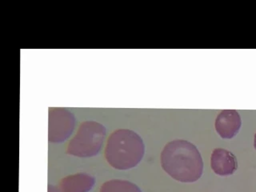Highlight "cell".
<instances>
[{"mask_svg": "<svg viewBox=\"0 0 256 192\" xmlns=\"http://www.w3.org/2000/svg\"><path fill=\"white\" fill-rule=\"evenodd\" d=\"M162 169L174 180L193 182L200 180L204 172V162L194 144L186 140L168 142L161 154Z\"/></svg>", "mask_w": 256, "mask_h": 192, "instance_id": "6da1fadb", "label": "cell"}, {"mask_svg": "<svg viewBox=\"0 0 256 192\" xmlns=\"http://www.w3.org/2000/svg\"><path fill=\"white\" fill-rule=\"evenodd\" d=\"M106 136V128L94 121L82 122L74 138L68 144L66 153L81 158L98 154Z\"/></svg>", "mask_w": 256, "mask_h": 192, "instance_id": "3957f363", "label": "cell"}, {"mask_svg": "<svg viewBox=\"0 0 256 192\" xmlns=\"http://www.w3.org/2000/svg\"><path fill=\"white\" fill-rule=\"evenodd\" d=\"M96 180L88 174L80 173L66 176L61 180L60 190L62 192H88L93 188Z\"/></svg>", "mask_w": 256, "mask_h": 192, "instance_id": "52a82bcc", "label": "cell"}, {"mask_svg": "<svg viewBox=\"0 0 256 192\" xmlns=\"http://www.w3.org/2000/svg\"><path fill=\"white\" fill-rule=\"evenodd\" d=\"M210 165L214 173L221 176H230L238 168L236 156L232 152L222 148H217L213 150Z\"/></svg>", "mask_w": 256, "mask_h": 192, "instance_id": "8992f818", "label": "cell"}, {"mask_svg": "<svg viewBox=\"0 0 256 192\" xmlns=\"http://www.w3.org/2000/svg\"><path fill=\"white\" fill-rule=\"evenodd\" d=\"M100 192H142L138 186L126 180H113L104 182Z\"/></svg>", "mask_w": 256, "mask_h": 192, "instance_id": "ba28073f", "label": "cell"}, {"mask_svg": "<svg viewBox=\"0 0 256 192\" xmlns=\"http://www.w3.org/2000/svg\"><path fill=\"white\" fill-rule=\"evenodd\" d=\"M214 126L216 132L222 138H232L241 128V118L236 110H222L216 118Z\"/></svg>", "mask_w": 256, "mask_h": 192, "instance_id": "5b68a950", "label": "cell"}, {"mask_svg": "<svg viewBox=\"0 0 256 192\" xmlns=\"http://www.w3.org/2000/svg\"><path fill=\"white\" fill-rule=\"evenodd\" d=\"M76 118L72 112L64 108H50L49 110L48 140L50 142H62L72 134Z\"/></svg>", "mask_w": 256, "mask_h": 192, "instance_id": "277c9868", "label": "cell"}, {"mask_svg": "<svg viewBox=\"0 0 256 192\" xmlns=\"http://www.w3.org/2000/svg\"><path fill=\"white\" fill-rule=\"evenodd\" d=\"M254 146L256 149V134H254Z\"/></svg>", "mask_w": 256, "mask_h": 192, "instance_id": "9c48e42d", "label": "cell"}, {"mask_svg": "<svg viewBox=\"0 0 256 192\" xmlns=\"http://www.w3.org/2000/svg\"><path fill=\"white\" fill-rule=\"evenodd\" d=\"M144 152V141L137 133L128 129H120L108 138L105 158L112 168L128 170L140 164Z\"/></svg>", "mask_w": 256, "mask_h": 192, "instance_id": "7a4b0ae2", "label": "cell"}]
</instances>
